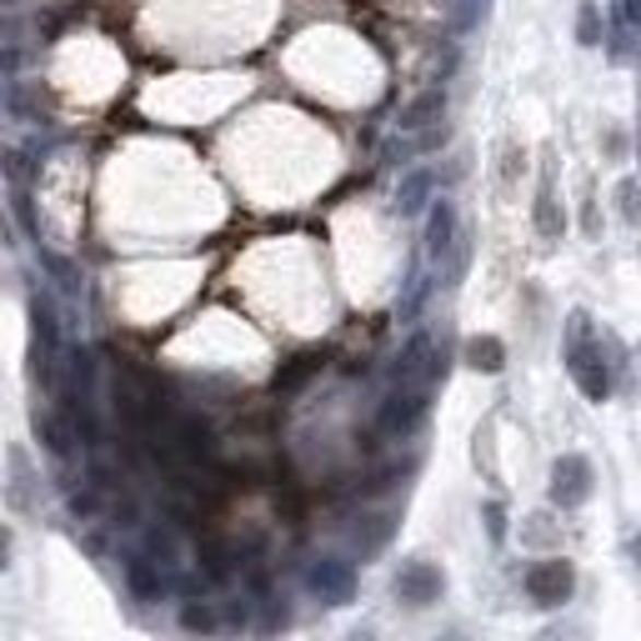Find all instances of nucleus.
I'll return each mask as SVG.
<instances>
[{
  "instance_id": "1",
  "label": "nucleus",
  "mask_w": 641,
  "mask_h": 641,
  "mask_svg": "<svg viewBox=\"0 0 641 641\" xmlns=\"http://www.w3.org/2000/svg\"><path fill=\"white\" fill-rule=\"evenodd\" d=\"M532 592L541 596V602H561V596L571 592V571L561 567V561H551V567H536L532 571Z\"/></svg>"
},
{
  "instance_id": "2",
  "label": "nucleus",
  "mask_w": 641,
  "mask_h": 641,
  "mask_svg": "<svg viewBox=\"0 0 641 641\" xmlns=\"http://www.w3.org/2000/svg\"><path fill=\"white\" fill-rule=\"evenodd\" d=\"M441 110H446V95L441 91H431V95H421V101H411V106H406V116H401V126H427L431 116H441Z\"/></svg>"
},
{
  "instance_id": "3",
  "label": "nucleus",
  "mask_w": 641,
  "mask_h": 641,
  "mask_svg": "<svg viewBox=\"0 0 641 641\" xmlns=\"http://www.w3.org/2000/svg\"><path fill=\"white\" fill-rule=\"evenodd\" d=\"M471 366L497 371V366H501V346H497V341H471Z\"/></svg>"
}]
</instances>
